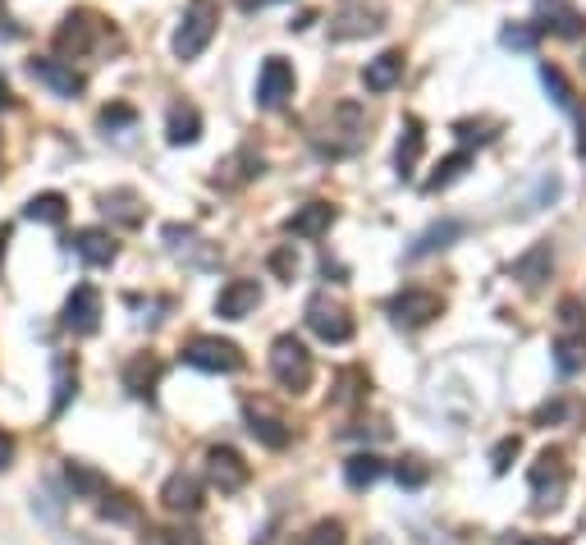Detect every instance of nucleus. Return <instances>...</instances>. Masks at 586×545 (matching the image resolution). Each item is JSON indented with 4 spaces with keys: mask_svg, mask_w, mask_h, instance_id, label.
Masks as SVG:
<instances>
[{
    "mask_svg": "<svg viewBox=\"0 0 586 545\" xmlns=\"http://www.w3.org/2000/svg\"><path fill=\"white\" fill-rule=\"evenodd\" d=\"M216 23H220L216 0H193L184 23H179V33H174V55L179 60H197L211 46V37H216Z\"/></svg>",
    "mask_w": 586,
    "mask_h": 545,
    "instance_id": "obj_1",
    "label": "nucleus"
},
{
    "mask_svg": "<svg viewBox=\"0 0 586 545\" xmlns=\"http://www.w3.org/2000/svg\"><path fill=\"white\" fill-rule=\"evenodd\" d=\"M271 371L289 394H303L307 385H312V353H307L303 339H293V335L275 339L271 344Z\"/></svg>",
    "mask_w": 586,
    "mask_h": 545,
    "instance_id": "obj_2",
    "label": "nucleus"
},
{
    "mask_svg": "<svg viewBox=\"0 0 586 545\" xmlns=\"http://www.w3.org/2000/svg\"><path fill=\"white\" fill-rule=\"evenodd\" d=\"M184 362L197 371H220V376H229V371L243 367V353L234 339H220V335H197L184 344Z\"/></svg>",
    "mask_w": 586,
    "mask_h": 545,
    "instance_id": "obj_3",
    "label": "nucleus"
},
{
    "mask_svg": "<svg viewBox=\"0 0 586 545\" xmlns=\"http://www.w3.org/2000/svg\"><path fill=\"white\" fill-rule=\"evenodd\" d=\"M330 138L321 142V152L330 156H344V152H358L362 138H367V110L358 106V101H344V106H335V124H326Z\"/></svg>",
    "mask_w": 586,
    "mask_h": 545,
    "instance_id": "obj_4",
    "label": "nucleus"
},
{
    "mask_svg": "<svg viewBox=\"0 0 586 545\" xmlns=\"http://www.w3.org/2000/svg\"><path fill=\"white\" fill-rule=\"evenodd\" d=\"M207 477H211V486H216L220 495H234V491H243L248 486V463H243V454L239 449H229V445H211L207 449Z\"/></svg>",
    "mask_w": 586,
    "mask_h": 545,
    "instance_id": "obj_5",
    "label": "nucleus"
},
{
    "mask_svg": "<svg viewBox=\"0 0 586 545\" xmlns=\"http://www.w3.org/2000/svg\"><path fill=\"white\" fill-rule=\"evenodd\" d=\"M307 326H312V335L326 339V344H348L353 339V317L339 303H330L326 294H316L307 303Z\"/></svg>",
    "mask_w": 586,
    "mask_h": 545,
    "instance_id": "obj_6",
    "label": "nucleus"
},
{
    "mask_svg": "<svg viewBox=\"0 0 586 545\" xmlns=\"http://www.w3.org/2000/svg\"><path fill=\"white\" fill-rule=\"evenodd\" d=\"M440 312H445V303H440V294H431V289H403V294L390 298V317L399 321V326H408V330L435 321Z\"/></svg>",
    "mask_w": 586,
    "mask_h": 545,
    "instance_id": "obj_7",
    "label": "nucleus"
},
{
    "mask_svg": "<svg viewBox=\"0 0 586 545\" xmlns=\"http://www.w3.org/2000/svg\"><path fill=\"white\" fill-rule=\"evenodd\" d=\"M568 486V454L559 445L541 449V458L532 463V491L541 504H554V495Z\"/></svg>",
    "mask_w": 586,
    "mask_h": 545,
    "instance_id": "obj_8",
    "label": "nucleus"
},
{
    "mask_svg": "<svg viewBox=\"0 0 586 545\" xmlns=\"http://www.w3.org/2000/svg\"><path fill=\"white\" fill-rule=\"evenodd\" d=\"M289 97H293V65L289 60H280V55H271V60L261 65V74H257V106L261 110H280Z\"/></svg>",
    "mask_w": 586,
    "mask_h": 545,
    "instance_id": "obj_9",
    "label": "nucleus"
},
{
    "mask_svg": "<svg viewBox=\"0 0 586 545\" xmlns=\"http://www.w3.org/2000/svg\"><path fill=\"white\" fill-rule=\"evenodd\" d=\"M536 28H541V33H554V37L577 42V37L586 33V19H582V10H573V5H568V0H536Z\"/></svg>",
    "mask_w": 586,
    "mask_h": 545,
    "instance_id": "obj_10",
    "label": "nucleus"
},
{
    "mask_svg": "<svg viewBox=\"0 0 586 545\" xmlns=\"http://www.w3.org/2000/svg\"><path fill=\"white\" fill-rule=\"evenodd\" d=\"M28 74H33L37 83H46L55 97H83V88H87L83 74H74L65 60H51V55H33V60H28Z\"/></svg>",
    "mask_w": 586,
    "mask_h": 545,
    "instance_id": "obj_11",
    "label": "nucleus"
},
{
    "mask_svg": "<svg viewBox=\"0 0 586 545\" xmlns=\"http://www.w3.org/2000/svg\"><path fill=\"white\" fill-rule=\"evenodd\" d=\"M65 326L74 330V335H92V330L101 326V294L92 289V284H78L74 294H69V303H65Z\"/></svg>",
    "mask_w": 586,
    "mask_h": 545,
    "instance_id": "obj_12",
    "label": "nucleus"
},
{
    "mask_svg": "<svg viewBox=\"0 0 586 545\" xmlns=\"http://www.w3.org/2000/svg\"><path fill=\"white\" fill-rule=\"evenodd\" d=\"M257 303H261V284L257 280H229L225 289H220V298H216V317L243 321L248 312H257Z\"/></svg>",
    "mask_w": 586,
    "mask_h": 545,
    "instance_id": "obj_13",
    "label": "nucleus"
},
{
    "mask_svg": "<svg viewBox=\"0 0 586 545\" xmlns=\"http://www.w3.org/2000/svg\"><path fill=\"white\" fill-rule=\"evenodd\" d=\"M330 225H335V207L330 202H307V207H298L284 220V229H289L293 239H321Z\"/></svg>",
    "mask_w": 586,
    "mask_h": 545,
    "instance_id": "obj_14",
    "label": "nucleus"
},
{
    "mask_svg": "<svg viewBox=\"0 0 586 545\" xmlns=\"http://www.w3.org/2000/svg\"><path fill=\"white\" fill-rule=\"evenodd\" d=\"M161 504L170 513H179V518H193V513L202 509V486H197V477H188V472H174V477L165 481Z\"/></svg>",
    "mask_w": 586,
    "mask_h": 545,
    "instance_id": "obj_15",
    "label": "nucleus"
},
{
    "mask_svg": "<svg viewBox=\"0 0 586 545\" xmlns=\"http://www.w3.org/2000/svg\"><path fill=\"white\" fill-rule=\"evenodd\" d=\"M403 51H380L376 60H367V69H362V83H367V92H394L403 83Z\"/></svg>",
    "mask_w": 586,
    "mask_h": 545,
    "instance_id": "obj_16",
    "label": "nucleus"
},
{
    "mask_svg": "<svg viewBox=\"0 0 586 545\" xmlns=\"http://www.w3.org/2000/svg\"><path fill=\"white\" fill-rule=\"evenodd\" d=\"M69 248H74L87 266H110V262H115V252H120V243L110 239L106 229H74Z\"/></svg>",
    "mask_w": 586,
    "mask_h": 545,
    "instance_id": "obj_17",
    "label": "nucleus"
},
{
    "mask_svg": "<svg viewBox=\"0 0 586 545\" xmlns=\"http://www.w3.org/2000/svg\"><path fill=\"white\" fill-rule=\"evenodd\" d=\"M92 33H97V14L74 10V14H65V23H60L55 46H60V51H87V46H92Z\"/></svg>",
    "mask_w": 586,
    "mask_h": 545,
    "instance_id": "obj_18",
    "label": "nucleus"
},
{
    "mask_svg": "<svg viewBox=\"0 0 586 545\" xmlns=\"http://www.w3.org/2000/svg\"><path fill=\"white\" fill-rule=\"evenodd\" d=\"M248 431H252V436H257L266 449H289V440H293L289 426H284L275 413L257 408V404H248Z\"/></svg>",
    "mask_w": 586,
    "mask_h": 545,
    "instance_id": "obj_19",
    "label": "nucleus"
},
{
    "mask_svg": "<svg viewBox=\"0 0 586 545\" xmlns=\"http://www.w3.org/2000/svg\"><path fill=\"white\" fill-rule=\"evenodd\" d=\"M165 138H170L174 147H188V142H197V138H202V110L188 106V101L170 106V124H165Z\"/></svg>",
    "mask_w": 586,
    "mask_h": 545,
    "instance_id": "obj_20",
    "label": "nucleus"
},
{
    "mask_svg": "<svg viewBox=\"0 0 586 545\" xmlns=\"http://www.w3.org/2000/svg\"><path fill=\"white\" fill-rule=\"evenodd\" d=\"M550 266H554L550 243H536L532 252H522L518 262H513V280H522L527 289H536L541 280H550Z\"/></svg>",
    "mask_w": 586,
    "mask_h": 545,
    "instance_id": "obj_21",
    "label": "nucleus"
},
{
    "mask_svg": "<svg viewBox=\"0 0 586 545\" xmlns=\"http://www.w3.org/2000/svg\"><path fill=\"white\" fill-rule=\"evenodd\" d=\"M257 175H261V156L252 152V147H243V152H234L225 165H220L216 184L220 188H239V184H248V179H257Z\"/></svg>",
    "mask_w": 586,
    "mask_h": 545,
    "instance_id": "obj_22",
    "label": "nucleus"
},
{
    "mask_svg": "<svg viewBox=\"0 0 586 545\" xmlns=\"http://www.w3.org/2000/svg\"><path fill=\"white\" fill-rule=\"evenodd\" d=\"M161 362L156 358H147V353H138V358L124 367V385H129L138 399H152V390H156V381H161Z\"/></svg>",
    "mask_w": 586,
    "mask_h": 545,
    "instance_id": "obj_23",
    "label": "nucleus"
},
{
    "mask_svg": "<svg viewBox=\"0 0 586 545\" xmlns=\"http://www.w3.org/2000/svg\"><path fill=\"white\" fill-rule=\"evenodd\" d=\"M380 28V14L376 10H348L339 19H330V37L335 42H353V37H367Z\"/></svg>",
    "mask_w": 586,
    "mask_h": 545,
    "instance_id": "obj_24",
    "label": "nucleus"
},
{
    "mask_svg": "<svg viewBox=\"0 0 586 545\" xmlns=\"http://www.w3.org/2000/svg\"><path fill=\"white\" fill-rule=\"evenodd\" d=\"M101 211L106 216H115L120 225H142V197L133 193V188H115V193H106L101 197Z\"/></svg>",
    "mask_w": 586,
    "mask_h": 545,
    "instance_id": "obj_25",
    "label": "nucleus"
},
{
    "mask_svg": "<svg viewBox=\"0 0 586 545\" xmlns=\"http://www.w3.org/2000/svg\"><path fill=\"white\" fill-rule=\"evenodd\" d=\"M422 124L417 120H403V138H399V152H394V165H399V179H408L422 161Z\"/></svg>",
    "mask_w": 586,
    "mask_h": 545,
    "instance_id": "obj_26",
    "label": "nucleus"
},
{
    "mask_svg": "<svg viewBox=\"0 0 586 545\" xmlns=\"http://www.w3.org/2000/svg\"><path fill=\"white\" fill-rule=\"evenodd\" d=\"M463 220H440V225H431L422 234V239L413 243V252H408V257H431V252H440V248H449V243L454 239H463Z\"/></svg>",
    "mask_w": 586,
    "mask_h": 545,
    "instance_id": "obj_27",
    "label": "nucleus"
},
{
    "mask_svg": "<svg viewBox=\"0 0 586 545\" xmlns=\"http://www.w3.org/2000/svg\"><path fill=\"white\" fill-rule=\"evenodd\" d=\"M554 367H559V376H577V371L586 367V335H559V344H554Z\"/></svg>",
    "mask_w": 586,
    "mask_h": 545,
    "instance_id": "obj_28",
    "label": "nucleus"
},
{
    "mask_svg": "<svg viewBox=\"0 0 586 545\" xmlns=\"http://www.w3.org/2000/svg\"><path fill=\"white\" fill-rule=\"evenodd\" d=\"M380 472H385V463H380L376 454H353L344 463V481L353 486V491H367V486H376Z\"/></svg>",
    "mask_w": 586,
    "mask_h": 545,
    "instance_id": "obj_29",
    "label": "nucleus"
},
{
    "mask_svg": "<svg viewBox=\"0 0 586 545\" xmlns=\"http://www.w3.org/2000/svg\"><path fill=\"white\" fill-rule=\"evenodd\" d=\"M23 216L28 220H42V225H60V220L69 216V202L60 193H37L28 207H23Z\"/></svg>",
    "mask_w": 586,
    "mask_h": 545,
    "instance_id": "obj_30",
    "label": "nucleus"
},
{
    "mask_svg": "<svg viewBox=\"0 0 586 545\" xmlns=\"http://www.w3.org/2000/svg\"><path fill=\"white\" fill-rule=\"evenodd\" d=\"M65 481H69V491H78V495H106V477L92 472L87 463H74V458L65 463Z\"/></svg>",
    "mask_w": 586,
    "mask_h": 545,
    "instance_id": "obj_31",
    "label": "nucleus"
},
{
    "mask_svg": "<svg viewBox=\"0 0 586 545\" xmlns=\"http://www.w3.org/2000/svg\"><path fill=\"white\" fill-rule=\"evenodd\" d=\"M472 165V156L467 152H454V156H445V161L435 165V175L426 179V193H440V188H449L454 179H463V170Z\"/></svg>",
    "mask_w": 586,
    "mask_h": 545,
    "instance_id": "obj_32",
    "label": "nucleus"
},
{
    "mask_svg": "<svg viewBox=\"0 0 586 545\" xmlns=\"http://www.w3.org/2000/svg\"><path fill=\"white\" fill-rule=\"evenodd\" d=\"M541 83H545V92L554 97V106H564V110H573V83L564 78V69L559 65H541Z\"/></svg>",
    "mask_w": 586,
    "mask_h": 545,
    "instance_id": "obj_33",
    "label": "nucleus"
},
{
    "mask_svg": "<svg viewBox=\"0 0 586 545\" xmlns=\"http://www.w3.org/2000/svg\"><path fill=\"white\" fill-rule=\"evenodd\" d=\"M303 545H344V523L326 518V523H316L312 532L303 536Z\"/></svg>",
    "mask_w": 586,
    "mask_h": 545,
    "instance_id": "obj_34",
    "label": "nucleus"
},
{
    "mask_svg": "<svg viewBox=\"0 0 586 545\" xmlns=\"http://www.w3.org/2000/svg\"><path fill=\"white\" fill-rule=\"evenodd\" d=\"M129 124H138V110L133 106H124V101H115V106H106L101 110V129H129Z\"/></svg>",
    "mask_w": 586,
    "mask_h": 545,
    "instance_id": "obj_35",
    "label": "nucleus"
},
{
    "mask_svg": "<svg viewBox=\"0 0 586 545\" xmlns=\"http://www.w3.org/2000/svg\"><path fill=\"white\" fill-rule=\"evenodd\" d=\"M394 477H399V486L417 491V486H426V477H431V472H426V463H422V458H403L399 468H394Z\"/></svg>",
    "mask_w": 586,
    "mask_h": 545,
    "instance_id": "obj_36",
    "label": "nucleus"
},
{
    "mask_svg": "<svg viewBox=\"0 0 586 545\" xmlns=\"http://www.w3.org/2000/svg\"><path fill=\"white\" fill-rule=\"evenodd\" d=\"M559 326H564V335H586V317H582V303H577V298H564V303H559Z\"/></svg>",
    "mask_w": 586,
    "mask_h": 545,
    "instance_id": "obj_37",
    "label": "nucleus"
},
{
    "mask_svg": "<svg viewBox=\"0 0 586 545\" xmlns=\"http://www.w3.org/2000/svg\"><path fill=\"white\" fill-rule=\"evenodd\" d=\"M536 33H541V28H527V23H513V28H504V33H500V42L509 46V51H532V46H536Z\"/></svg>",
    "mask_w": 586,
    "mask_h": 545,
    "instance_id": "obj_38",
    "label": "nucleus"
},
{
    "mask_svg": "<svg viewBox=\"0 0 586 545\" xmlns=\"http://www.w3.org/2000/svg\"><path fill=\"white\" fill-rule=\"evenodd\" d=\"M495 129H500V124H490V120H458L454 124V133L463 142H490L495 138Z\"/></svg>",
    "mask_w": 586,
    "mask_h": 545,
    "instance_id": "obj_39",
    "label": "nucleus"
},
{
    "mask_svg": "<svg viewBox=\"0 0 586 545\" xmlns=\"http://www.w3.org/2000/svg\"><path fill=\"white\" fill-rule=\"evenodd\" d=\"M101 513H106V518H115V523H138V509H133V504L124 500V495H106Z\"/></svg>",
    "mask_w": 586,
    "mask_h": 545,
    "instance_id": "obj_40",
    "label": "nucleus"
},
{
    "mask_svg": "<svg viewBox=\"0 0 586 545\" xmlns=\"http://www.w3.org/2000/svg\"><path fill=\"white\" fill-rule=\"evenodd\" d=\"M518 454H522V440H518V436L500 440V445H495V454H490V458H495V472H509V463H513Z\"/></svg>",
    "mask_w": 586,
    "mask_h": 545,
    "instance_id": "obj_41",
    "label": "nucleus"
},
{
    "mask_svg": "<svg viewBox=\"0 0 586 545\" xmlns=\"http://www.w3.org/2000/svg\"><path fill=\"white\" fill-rule=\"evenodd\" d=\"M55 371H60V381H55V408L51 413H65L69 390H74V381H69V362H55Z\"/></svg>",
    "mask_w": 586,
    "mask_h": 545,
    "instance_id": "obj_42",
    "label": "nucleus"
},
{
    "mask_svg": "<svg viewBox=\"0 0 586 545\" xmlns=\"http://www.w3.org/2000/svg\"><path fill=\"white\" fill-rule=\"evenodd\" d=\"M271 271L275 275H284V280H293V271H298V257H293V248H280L271 257Z\"/></svg>",
    "mask_w": 586,
    "mask_h": 545,
    "instance_id": "obj_43",
    "label": "nucleus"
},
{
    "mask_svg": "<svg viewBox=\"0 0 586 545\" xmlns=\"http://www.w3.org/2000/svg\"><path fill=\"white\" fill-rule=\"evenodd\" d=\"M23 37V28L14 23V14L5 10V0H0V42H19Z\"/></svg>",
    "mask_w": 586,
    "mask_h": 545,
    "instance_id": "obj_44",
    "label": "nucleus"
},
{
    "mask_svg": "<svg viewBox=\"0 0 586 545\" xmlns=\"http://www.w3.org/2000/svg\"><path fill=\"white\" fill-rule=\"evenodd\" d=\"M10 458H14V440L0 431V468H10Z\"/></svg>",
    "mask_w": 586,
    "mask_h": 545,
    "instance_id": "obj_45",
    "label": "nucleus"
},
{
    "mask_svg": "<svg viewBox=\"0 0 586 545\" xmlns=\"http://www.w3.org/2000/svg\"><path fill=\"white\" fill-rule=\"evenodd\" d=\"M518 545H564V541H559V536H522Z\"/></svg>",
    "mask_w": 586,
    "mask_h": 545,
    "instance_id": "obj_46",
    "label": "nucleus"
},
{
    "mask_svg": "<svg viewBox=\"0 0 586 545\" xmlns=\"http://www.w3.org/2000/svg\"><path fill=\"white\" fill-rule=\"evenodd\" d=\"M165 545H197V536L193 532H170V541Z\"/></svg>",
    "mask_w": 586,
    "mask_h": 545,
    "instance_id": "obj_47",
    "label": "nucleus"
},
{
    "mask_svg": "<svg viewBox=\"0 0 586 545\" xmlns=\"http://www.w3.org/2000/svg\"><path fill=\"white\" fill-rule=\"evenodd\" d=\"M266 5H275V0H239V10H266Z\"/></svg>",
    "mask_w": 586,
    "mask_h": 545,
    "instance_id": "obj_48",
    "label": "nucleus"
},
{
    "mask_svg": "<svg viewBox=\"0 0 586 545\" xmlns=\"http://www.w3.org/2000/svg\"><path fill=\"white\" fill-rule=\"evenodd\" d=\"M5 106H14V97H10V83L0 78V110H5Z\"/></svg>",
    "mask_w": 586,
    "mask_h": 545,
    "instance_id": "obj_49",
    "label": "nucleus"
},
{
    "mask_svg": "<svg viewBox=\"0 0 586 545\" xmlns=\"http://www.w3.org/2000/svg\"><path fill=\"white\" fill-rule=\"evenodd\" d=\"M5 243H10V225H0V257H5Z\"/></svg>",
    "mask_w": 586,
    "mask_h": 545,
    "instance_id": "obj_50",
    "label": "nucleus"
},
{
    "mask_svg": "<svg viewBox=\"0 0 586 545\" xmlns=\"http://www.w3.org/2000/svg\"><path fill=\"white\" fill-rule=\"evenodd\" d=\"M577 156H586V120H582V138H577Z\"/></svg>",
    "mask_w": 586,
    "mask_h": 545,
    "instance_id": "obj_51",
    "label": "nucleus"
}]
</instances>
